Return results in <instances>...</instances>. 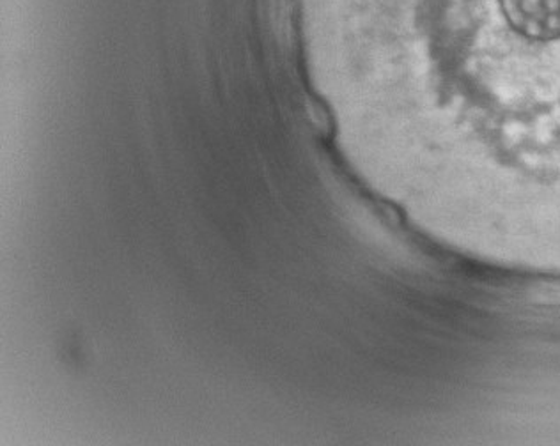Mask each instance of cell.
<instances>
[{"label": "cell", "mask_w": 560, "mask_h": 446, "mask_svg": "<svg viewBox=\"0 0 560 446\" xmlns=\"http://www.w3.org/2000/svg\"><path fill=\"white\" fill-rule=\"evenodd\" d=\"M378 14H416L468 47L528 70L560 71V0H365Z\"/></svg>", "instance_id": "6da1fadb"}]
</instances>
